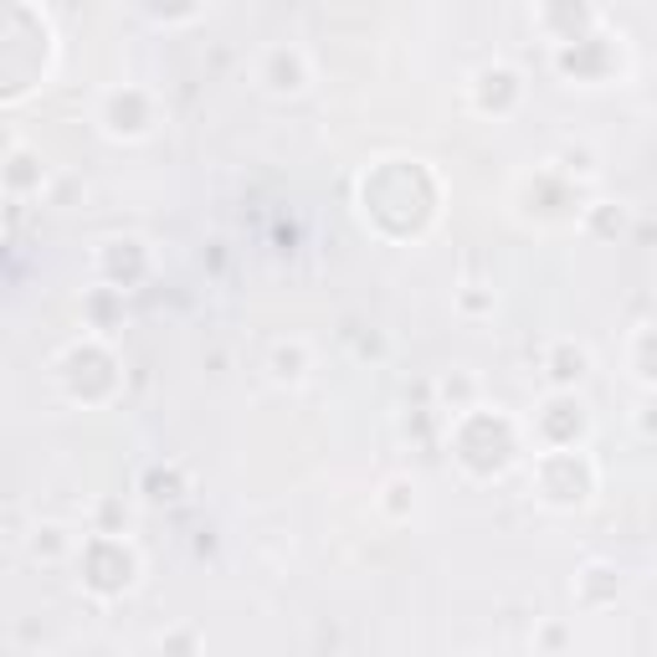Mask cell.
Listing matches in <instances>:
<instances>
[{
    "label": "cell",
    "instance_id": "6da1fadb",
    "mask_svg": "<svg viewBox=\"0 0 657 657\" xmlns=\"http://www.w3.org/2000/svg\"><path fill=\"white\" fill-rule=\"evenodd\" d=\"M303 82H309V62H303V52L278 47V52L268 57V88L272 93H298Z\"/></svg>",
    "mask_w": 657,
    "mask_h": 657
}]
</instances>
